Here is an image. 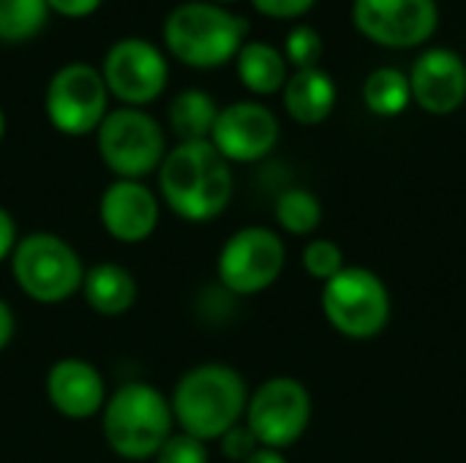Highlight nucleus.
I'll list each match as a JSON object with an SVG mask.
<instances>
[{
    "mask_svg": "<svg viewBox=\"0 0 466 463\" xmlns=\"http://www.w3.org/2000/svg\"><path fill=\"white\" fill-rule=\"evenodd\" d=\"M82 297L101 317H123L137 303V278L117 262H98L85 270Z\"/></svg>",
    "mask_w": 466,
    "mask_h": 463,
    "instance_id": "nucleus-18",
    "label": "nucleus"
},
{
    "mask_svg": "<svg viewBox=\"0 0 466 463\" xmlns=\"http://www.w3.org/2000/svg\"><path fill=\"white\" fill-rule=\"evenodd\" d=\"M303 270L317 278V281H330L333 276H339L347 265H344V251L339 248V243L328 240V237H317L311 243H306L303 254H300Z\"/></svg>",
    "mask_w": 466,
    "mask_h": 463,
    "instance_id": "nucleus-25",
    "label": "nucleus"
},
{
    "mask_svg": "<svg viewBox=\"0 0 466 463\" xmlns=\"http://www.w3.org/2000/svg\"><path fill=\"white\" fill-rule=\"evenodd\" d=\"M235 71L240 85L254 96H273L284 90L289 79V63L284 52L268 41H246L235 55Z\"/></svg>",
    "mask_w": 466,
    "mask_h": 463,
    "instance_id": "nucleus-19",
    "label": "nucleus"
},
{
    "mask_svg": "<svg viewBox=\"0 0 466 463\" xmlns=\"http://www.w3.org/2000/svg\"><path fill=\"white\" fill-rule=\"evenodd\" d=\"M352 25L385 49L423 46L440 27L437 0H352Z\"/></svg>",
    "mask_w": 466,
    "mask_h": 463,
    "instance_id": "nucleus-12",
    "label": "nucleus"
},
{
    "mask_svg": "<svg viewBox=\"0 0 466 463\" xmlns=\"http://www.w3.org/2000/svg\"><path fill=\"white\" fill-rule=\"evenodd\" d=\"M243 463H289L284 458L281 450H270V448H259L251 458H246Z\"/></svg>",
    "mask_w": 466,
    "mask_h": 463,
    "instance_id": "nucleus-32",
    "label": "nucleus"
},
{
    "mask_svg": "<svg viewBox=\"0 0 466 463\" xmlns=\"http://www.w3.org/2000/svg\"><path fill=\"white\" fill-rule=\"evenodd\" d=\"M412 104L429 115H453L466 101V60L448 46L423 49L410 68Z\"/></svg>",
    "mask_w": 466,
    "mask_h": 463,
    "instance_id": "nucleus-14",
    "label": "nucleus"
},
{
    "mask_svg": "<svg viewBox=\"0 0 466 463\" xmlns=\"http://www.w3.org/2000/svg\"><path fill=\"white\" fill-rule=\"evenodd\" d=\"M3 136H5V112L0 106V142H3Z\"/></svg>",
    "mask_w": 466,
    "mask_h": 463,
    "instance_id": "nucleus-33",
    "label": "nucleus"
},
{
    "mask_svg": "<svg viewBox=\"0 0 466 463\" xmlns=\"http://www.w3.org/2000/svg\"><path fill=\"white\" fill-rule=\"evenodd\" d=\"M248 22L232 14L227 5L210 0H186L175 5L164 19V46L167 52L199 71H210L235 60L246 44Z\"/></svg>",
    "mask_w": 466,
    "mask_h": 463,
    "instance_id": "nucleus-3",
    "label": "nucleus"
},
{
    "mask_svg": "<svg viewBox=\"0 0 466 463\" xmlns=\"http://www.w3.org/2000/svg\"><path fill=\"white\" fill-rule=\"evenodd\" d=\"M218 109L221 106L216 104V98L210 93H205L199 87H188L172 98V104L167 109V120H169V128L177 136V142H205V139H210Z\"/></svg>",
    "mask_w": 466,
    "mask_h": 463,
    "instance_id": "nucleus-20",
    "label": "nucleus"
},
{
    "mask_svg": "<svg viewBox=\"0 0 466 463\" xmlns=\"http://www.w3.org/2000/svg\"><path fill=\"white\" fill-rule=\"evenodd\" d=\"M158 194L164 205L188 224L218 218L235 194L232 164L205 142H177L158 166Z\"/></svg>",
    "mask_w": 466,
    "mask_h": 463,
    "instance_id": "nucleus-1",
    "label": "nucleus"
},
{
    "mask_svg": "<svg viewBox=\"0 0 466 463\" xmlns=\"http://www.w3.org/2000/svg\"><path fill=\"white\" fill-rule=\"evenodd\" d=\"M44 112L52 128L66 136L96 134L109 112V90L101 71L87 63L60 65L46 82Z\"/></svg>",
    "mask_w": 466,
    "mask_h": 463,
    "instance_id": "nucleus-10",
    "label": "nucleus"
},
{
    "mask_svg": "<svg viewBox=\"0 0 466 463\" xmlns=\"http://www.w3.org/2000/svg\"><path fill=\"white\" fill-rule=\"evenodd\" d=\"M287 265V246L270 226H243L227 237L218 251L216 273L221 289L235 297H251L270 289Z\"/></svg>",
    "mask_w": 466,
    "mask_h": 463,
    "instance_id": "nucleus-8",
    "label": "nucleus"
},
{
    "mask_svg": "<svg viewBox=\"0 0 466 463\" xmlns=\"http://www.w3.org/2000/svg\"><path fill=\"white\" fill-rule=\"evenodd\" d=\"M169 404L180 431L208 445L243 423L248 388L232 366L202 363L177 379Z\"/></svg>",
    "mask_w": 466,
    "mask_h": 463,
    "instance_id": "nucleus-2",
    "label": "nucleus"
},
{
    "mask_svg": "<svg viewBox=\"0 0 466 463\" xmlns=\"http://www.w3.org/2000/svg\"><path fill=\"white\" fill-rule=\"evenodd\" d=\"M158 218V196L142 180H112L98 199V221L104 232L126 246L145 243L156 232Z\"/></svg>",
    "mask_w": 466,
    "mask_h": 463,
    "instance_id": "nucleus-15",
    "label": "nucleus"
},
{
    "mask_svg": "<svg viewBox=\"0 0 466 463\" xmlns=\"http://www.w3.org/2000/svg\"><path fill=\"white\" fill-rule=\"evenodd\" d=\"M8 259L16 287L44 306L74 297L82 289L87 270L76 248L52 232H30L19 237Z\"/></svg>",
    "mask_w": 466,
    "mask_h": 463,
    "instance_id": "nucleus-5",
    "label": "nucleus"
},
{
    "mask_svg": "<svg viewBox=\"0 0 466 463\" xmlns=\"http://www.w3.org/2000/svg\"><path fill=\"white\" fill-rule=\"evenodd\" d=\"M273 216L284 232L295 237H306V235H314L322 224V202L317 199L314 191L292 186L276 196Z\"/></svg>",
    "mask_w": 466,
    "mask_h": 463,
    "instance_id": "nucleus-22",
    "label": "nucleus"
},
{
    "mask_svg": "<svg viewBox=\"0 0 466 463\" xmlns=\"http://www.w3.org/2000/svg\"><path fill=\"white\" fill-rule=\"evenodd\" d=\"M311 393L292 377H273L248 393L243 423L257 437L259 448L287 450L303 439L311 423Z\"/></svg>",
    "mask_w": 466,
    "mask_h": 463,
    "instance_id": "nucleus-9",
    "label": "nucleus"
},
{
    "mask_svg": "<svg viewBox=\"0 0 466 463\" xmlns=\"http://www.w3.org/2000/svg\"><path fill=\"white\" fill-rule=\"evenodd\" d=\"M14 330H16V319H14V311L11 306L0 297V352L11 344L14 338Z\"/></svg>",
    "mask_w": 466,
    "mask_h": 463,
    "instance_id": "nucleus-31",
    "label": "nucleus"
},
{
    "mask_svg": "<svg viewBox=\"0 0 466 463\" xmlns=\"http://www.w3.org/2000/svg\"><path fill=\"white\" fill-rule=\"evenodd\" d=\"M96 147L101 164L117 180H142L158 172L167 156V134L145 109L117 106L96 128Z\"/></svg>",
    "mask_w": 466,
    "mask_h": 463,
    "instance_id": "nucleus-7",
    "label": "nucleus"
},
{
    "mask_svg": "<svg viewBox=\"0 0 466 463\" xmlns=\"http://www.w3.org/2000/svg\"><path fill=\"white\" fill-rule=\"evenodd\" d=\"M363 104L377 117H399L412 104L410 76L396 65L374 68L363 82Z\"/></svg>",
    "mask_w": 466,
    "mask_h": 463,
    "instance_id": "nucleus-21",
    "label": "nucleus"
},
{
    "mask_svg": "<svg viewBox=\"0 0 466 463\" xmlns=\"http://www.w3.org/2000/svg\"><path fill=\"white\" fill-rule=\"evenodd\" d=\"M101 434L117 458H156L161 445L175 434L172 404L158 388L147 382H128L106 396L101 409Z\"/></svg>",
    "mask_w": 466,
    "mask_h": 463,
    "instance_id": "nucleus-4",
    "label": "nucleus"
},
{
    "mask_svg": "<svg viewBox=\"0 0 466 463\" xmlns=\"http://www.w3.org/2000/svg\"><path fill=\"white\" fill-rule=\"evenodd\" d=\"M46 398L66 420H87L101 415L106 404V382L101 371L82 357L57 360L44 382Z\"/></svg>",
    "mask_w": 466,
    "mask_h": 463,
    "instance_id": "nucleus-16",
    "label": "nucleus"
},
{
    "mask_svg": "<svg viewBox=\"0 0 466 463\" xmlns=\"http://www.w3.org/2000/svg\"><path fill=\"white\" fill-rule=\"evenodd\" d=\"M281 93H284L287 115L300 126L325 123L333 115L336 101H339L336 79L322 65L292 71Z\"/></svg>",
    "mask_w": 466,
    "mask_h": 463,
    "instance_id": "nucleus-17",
    "label": "nucleus"
},
{
    "mask_svg": "<svg viewBox=\"0 0 466 463\" xmlns=\"http://www.w3.org/2000/svg\"><path fill=\"white\" fill-rule=\"evenodd\" d=\"M49 19L46 0H0V41L22 44L35 38Z\"/></svg>",
    "mask_w": 466,
    "mask_h": 463,
    "instance_id": "nucleus-23",
    "label": "nucleus"
},
{
    "mask_svg": "<svg viewBox=\"0 0 466 463\" xmlns=\"http://www.w3.org/2000/svg\"><path fill=\"white\" fill-rule=\"evenodd\" d=\"M317 0H251V5L268 19H300Z\"/></svg>",
    "mask_w": 466,
    "mask_h": 463,
    "instance_id": "nucleus-28",
    "label": "nucleus"
},
{
    "mask_svg": "<svg viewBox=\"0 0 466 463\" xmlns=\"http://www.w3.org/2000/svg\"><path fill=\"white\" fill-rule=\"evenodd\" d=\"M16 224L11 218V213L5 207H0V262L11 257L14 246H16Z\"/></svg>",
    "mask_w": 466,
    "mask_h": 463,
    "instance_id": "nucleus-30",
    "label": "nucleus"
},
{
    "mask_svg": "<svg viewBox=\"0 0 466 463\" xmlns=\"http://www.w3.org/2000/svg\"><path fill=\"white\" fill-rule=\"evenodd\" d=\"M210 3H218V5H227V3H235V0H210Z\"/></svg>",
    "mask_w": 466,
    "mask_h": 463,
    "instance_id": "nucleus-34",
    "label": "nucleus"
},
{
    "mask_svg": "<svg viewBox=\"0 0 466 463\" xmlns=\"http://www.w3.org/2000/svg\"><path fill=\"white\" fill-rule=\"evenodd\" d=\"M279 136L281 123L270 106L259 101H235L218 109L210 145L229 164H254L273 153Z\"/></svg>",
    "mask_w": 466,
    "mask_h": 463,
    "instance_id": "nucleus-13",
    "label": "nucleus"
},
{
    "mask_svg": "<svg viewBox=\"0 0 466 463\" xmlns=\"http://www.w3.org/2000/svg\"><path fill=\"white\" fill-rule=\"evenodd\" d=\"M208 461H210V456H208V445H205V442H199V439H194V437H188V434H183V431L172 434V437L161 445V450L156 453V463H208Z\"/></svg>",
    "mask_w": 466,
    "mask_h": 463,
    "instance_id": "nucleus-26",
    "label": "nucleus"
},
{
    "mask_svg": "<svg viewBox=\"0 0 466 463\" xmlns=\"http://www.w3.org/2000/svg\"><path fill=\"white\" fill-rule=\"evenodd\" d=\"M218 442H221L224 458L232 463H243L246 458H251V456L259 450V442H257V437L248 431L246 423H238L235 428H229Z\"/></svg>",
    "mask_w": 466,
    "mask_h": 463,
    "instance_id": "nucleus-27",
    "label": "nucleus"
},
{
    "mask_svg": "<svg viewBox=\"0 0 466 463\" xmlns=\"http://www.w3.org/2000/svg\"><path fill=\"white\" fill-rule=\"evenodd\" d=\"M46 5H49V14H57V16L87 19L104 5V0H46Z\"/></svg>",
    "mask_w": 466,
    "mask_h": 463,
    "instance_id": "nucleus-29",
    "label": "nucleus"
},
{
    "mask_svg": "<svg viewBox=\"0 0 466 463\" xmlns=\"http://www.w3.org/2000/svg\"><path fill=\"white\" fill-rule=\"evenodd\" d=\"M101 76L112 98L123 106L145 109L153 104L169 82L167 55L142 35L117 38L101 60Z\"/></svg>",
    "mask_w": 466,
    "mask_h": 463,
    "instance_id": "nucleus-11",
    "label": "nucleus"
},
{
    "mask_svg": "<svg viewBox=\"0 0 466 463\" xmlns=\"http://www.w3.org/2000/svg\"><path fill=\"white\" fill-rule=\"evenodd\" d=\"M284 57H287V63L295 68V71H300V68H314V65H319V57H322V52H325V44H322V35H319V30L317 27H311V25H295L289 33H287V38H284Z\"/></svg>",
    "mask_w": 466,
    "mask_h": 463,
    "instance_id": "nucleus-24",
    "label": "nucleus"
},
{
    "mask_svg": "<svg viewBox=\"0 0 466 463\" xmlns=\"http://www.w3.org/2000/svg\"><path fill=\"white\" fill-rule=\"evenodd\" d=\"M322 314L328 325L352 341L377 338L390 322V292L385 281L360 265H347L322 284Z\"/></svg>",
    "mask_w": 466,
    "mask_h": 463,
    "instance_id": "nucleus-6",
    "label": "nucleus"
}]
</instances>
